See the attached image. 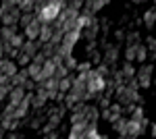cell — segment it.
Returning <instances> with one entry per match:
<instances>
[{
    "instance_id": "6da1fadb",
    "label": "cell",
    "mask_w": 156,
    "mask_h": 139,
    "mask_svg": "<svg viewBox=\"0 0 156 139\" xmlns=\"http://www.w3.org/2000/svg\"><path fill=\"white\" fill-rule=\"evenodd\" d=\"M65 9V2H60V0H52V2H46L44 4V9L37 12V21L42 25H52L56 19H58L60 11Z\"/></svg>"
},
{
    "instance_id": "7a4b0ae2",
    "label": "cell",
    "mask_w": 156,
    "mask_h": 139,
    "mask_svg": "<svg viewBox=\"0 0 156 139\" xmlns=\"http://www.w3.org/2000/svg\"><path fill=\"white\" fill-rule=\"evenodd\" d=\"M152 75H154V67L152 64H148V62H144L140 69L135 71V79H137V83H140V87H150L152 85Z\"/></svg>"
},
{
    "instance_id": "3957f363",
    "label": "cell",
    "mask_w": 156,
    "mask_h": 139,
    "mask_svg": "<svg viewBox=\"0 0 156 139\" xmlns=\"http://www.w3.org/2000/svg\"><path fill=\"white\" fill-rule=\"evenodd\" d=\"M0 75L12 79V77L17 75V62H15V60H9V58H2V60H0Z\"/></svg>"
},
{
    "instance_id": "277c9868",
    "label": "cell",
    "mask_w": 156,
    "mask_h": 139,
    "mask_svg": "<svg viewBox=\"0 0 156 139\" xmlns=\"http://www.w3.org/2000/svg\"><path fill=\"white\" fill-rule=\"evenodd\" d=\"M117 58H119V46H106L104 50V56H102V62L106 64V67H112L115 62H117Z\"/></svg>"
},
{
    "instance_id": "5b68a950",
    "label": "cell",
    "mask_w": 156,
    "mask_h": 139,
    "mask_svg": "<svg viewBox=\"0 0 156 139\" xmlns=\"http://www.w3.org/2000/svg\"><path fill=\"white\" fill-rule=\"evenodd\" d=\"M40 31H42V23L37 21V17H36V21L29 25V27H25V37L29 40V42H36L37 37H40Z\"/></svg>"
},
{
    "instance_id": "8992f818",
    "label": "cell",
    "mask_w": 156,
    "mask_h": 139,
    "mask_svg": "<svg viewBox=\"0 0 156 139\" xmlns=\"http://www.w3.org/2000/svg\"><path fill=\"white\" fill-rule=\"evenodd\" d=\"M25 93H27V92H25L23 87H12V89H11V93H9V100H11L9 104H12V106H19L21 102H23Z\"/></svg>"
},
{
    "instance_id": "52a82bcc",
    "label": "cell",
    "mask_w": 156,
    "mask_h": 139,
    "mask_svg": "<svg viewBox=\"0 0 156 139\" xmlns=\"http://www.w3.org/2000/svg\"><path fill=\"white\" fill-rule=\"evenodd\" d=\"M98 118H100V108L87 106V108H85V123H87V125H96Z\"/></svg>"
},
{
    "instance_id": "ba28073f",
    "label": "cell",
    "mask_w": 156,
    "mask_h": 139,
    "mask_svg": "<svg viewBox=\"0 0 156 139\" xmlns=\"http://www.w3.org/2000/svg\"><path fill=\"white\" fill-rule=\"evenodd\" d=\"M52 33H54V29H52V25H42V31H40V37H37V42L44 46V44H50V40H52Z\"/></svg>"
},
{
    "instance_id": "9c48e42d",
    "label": "cell",
    "mask_w": 156,
    "mask_h": 139,
    "mask_svg": "<svg viewBox=\"0 0 156 139\" xmlns=\"http://www.w3.org/2000/svg\"><path fill=\"white\" fill-rule=\"evenodd\" d=\"M127 123H129V118H125V116H119V118L112 123V129L119 133L121 137H125V135H127Z\"/></svg>"
},
{
    "instance_id": "30bf717a",
    "label": "cell",
    "mask_w": 156,
    "mask_h": 139,
    "mask_svg": "<svg viewBox=\"0 0 156 139\" xmlns=\"http://www.w3.org/2000/svg\"><path fill=\"white\" fill-rule=\"evenodd\" d=\"M142 23H144L148 29L156 27V9H148V11L144 12V17H142Z\"/></svg>"
},
{
    "instance_id": "8fae6325",
    "label": "cell",
    "mask_w": 156,
    "mask_h": 139,
    "mask_svg": "<svg viewBox=\"0 0 156 139\" xmlns=\"http://www.w3.org/2000/svg\"><path fill=\"white\" fill-rule=\"evenodd\" d=\"M15 35H17V27H0V40H2V44H9Z\"/></svg>"
},
{
    "instance_id": "7c38bea8",
    "label": "cell",
    "mask_w": 156,
    "mask_h": 139,
    "mask_svg": "<svg viewBox=\"0 0 156 139\" xmlns=\"http://www.w3.org/2000/svg\"><path fill=\"white\" fill-rule=\"evenodd\" d=\"M135 67H133L131 62H125V64H123V69H121V75H123V81L127 83L129 81V79H135Z\"/></svg>"
},
{
    "instance_id": "4fadbf2b",
    "label": "cell",
    "mask_w": 156,
    "mask_h": 139,
    "mask_svg": "<svg viewBox=\"0 0 156 139\" xmlns=\"http://www.w3.org/2000/svg\"><path fill=\"white\" fill-rule=\"evenodd\" d=\"M0 127L4 131H15L19 127V118H0Z\"/></svg>"
},
{
    "instance_id": "5bb4252c",
    "label": "cell",
    "mask_w": 156,
    "mask_h": 139,
    "mask_svg": "<svg viewBox=\"0 0 156 139\" xmlns=\"http://www.w3.org/2000/svg\"><path fill=\"white\" fill-rule=\"evenodd\" d=\"M36 21V12H25V15H21V19H19V25L21 27H29V25Z\"/></svg>"
},
{
    "instance_id": "9a60e30c",
    "label": "cell",
    "mask_w": 156,
    "mask_h": 139,
    "mask_svg": "<svg viewBox=\"0 0 156 139\" xmlns=\"http://www.w3.org/2000/svg\"><path fill=\"white\" fill-rule=\"evenodd\" d=\"M17 9H19L21 15H25V12H34V2H31V0H21V2H17Z\"/></svg>"
},
{
    "instance_id": "2e32d148",
    "label": "cell",
    "mask_w": 156,
    "mask_h": 139,
    "mask_svg": "<svg viewBox=\"0 0 156 139\" xmlns=\"http://www.w3.org/2000/svg\"><path fill=\"white\" fill-rule=\"evenodd\" d=\"M125 42H127V46H140V33L137 31H129V33H125Z\"/></svg>"
},
{
    "instance_id": "e0dca14e",
    "label": "cell",
    "mask_w": 156,
    "mask_h": 139,
    "mask_svg": "<svg viewBox=\"0 0 156 139\" xmlns=\"http://www.w3.org/2000/svg\"><path fill=\"white\" fill-rule=\"evenodd\" d=\"M146 58H148V48L146 46H135V60L137 62H146Z\"/></svg>"
},
{
    "instance_id": "ac0fdd59",
    "label": "cell",
    "mask_w": 156,
    "mask_h": 139,
    "mask_svg": "<svg viewBox=\"0 0 156 139\" xmlns=\"http://www.w3.org/2000/svg\"><path fill=\"white\" fill-rule=\"evenodd\" d=\"M94 71H96V73L100 75V77H102V79H106V77H110V67H106L104 62H100V64H98V67H96Z\"/></svg>"
},
{
    "instance_id": "d6986e66",
    "label": "cell",
    "mask_w": 156,
    "mask_h": 139,
    "mask_svg": "<svg viewBox=\"0 0 156 139\" xmlns=\"http://www.w3.org/2000/svg\"><path fill=\"white\" fill-rule=\"evenodd\" d=\"M133 60H135V46H127V50H125V62H131L133 64Z\"/></svg>"
},
{
    "instance_id": "ffe728a7",
    "label": "cell",
    "mask_w": 156,
    "mask_h": 139,
    "mask_svg": "<svg viewBox=\"0 0 156 139\" xmlns=\"http://www.w3.org/2000/svg\"><path fill=\"white\" fill-rule=\"evenodd\" d=\"M62 64L67 67V71H71V69H77V60L73 58V54H71V56H67V58H65V60H62Z\"/></svg>"
},
{
    "instance_id": "44dd1931",
    "label": "cell",
    "mask_w": 156,
    "mask_h": 139,
    "mask_svg": "<svg viewBox=\"0 0 156 139\" xmlns=\"http://www.w3.org/2000/svg\"><path fill=\"white\" fill-rule=\"evenodd\" d=\"M11 89H12V85H0V102L9 98V93H11Z\"/></svg>"
},
{
    "instance_id": "7402d4cb",
    "label": "cell",
    "mask_w": 156,
    "mask_h": 139,
    "mask_svg": "<svg viewBox=\"0 0 156 139\" xmlns=\"http://www.w3.org/2000/svg\"><path fill=\"white\" fill-rule=\"evenodd\" d=\"M29 62H31V58L29 56H25V54H21V52H19V54H17V64H29Z\"/></svg>"
},
{
    "instance_id": "603a6c76",
    "label": "cell",
    "mask_w": 156,
    "mask_h": 139,
    "mask_svg": "<svg viewBox=\"0 0 156 139\" xmlns=\"http://www.w3.org/2000/svg\"><path fill=\"white\" fill-rule=\"evenodd\" d=\"M40 125H42V116H36V118H31V125H29V127H31V129H37Z\"/></svg>"
},
{
    "instance_id": "cb8c5ba5",
    "label": "cell",
    "mask_w": 156,
    "mask_h": 139,
    "mask_svg": "<svg viewBox=\"0 0 156 139\" xmlns=\"http://www.w3.org/2000/svg\"><path fill=\"white\" fill-rule=\"evenodd\" d=\"M115 37H117L119 42H123V40H125V33H123V31H115Z\"/></svg>"
},
{
    "instance_id": "d4e9b609",
    "label": "cell",
    "mask_w": 156,
    "mask_h": 139,
    "mask_svg": "<svg viewBox=\"0 0 156 139\" xmlns=\"http://www.w3.org/2000/svg\"><path fill=\"white\" fill-rule=\"evenodd\" d=\"M150 137H152V139H156V123L152 125V129H150Z\"/></svg>"
},
{
    "instance_id": "484cf974",
    "label": "cell",
    "mask_w": 156,
    "mask_h": 139,
    "mask_svg": "<svg viewBox=\"0 0 156 139\" xmlns=\"http://www.w3.org/2000/svg\"><path fill=\"white\" fill-rule=\"evenodd\" d=\"M9 139H23V135H17V133H9Z\"/></svg>"
},
{
    "instance_id": "4316f807",
    "label": "cell",
    "mask_w": 156,
    "mask_h": 139,
    "mask_svg": "<svg viewBox=\"0 0 156 139\" xmlns=\"http://www.w3.org/2000/svg\"><path fill=\"white\" fill-rule=\"evenodd\" d=\"M4 58V48H2V42H0V60Z\"/></svg>"
},
{
    "instance_id": "83f0119b",
    "label": "cell",
    "mask_w": 156,
    "mask_h": 139,
    "mask_svg": "<svg viewBox=\"0 0 156 139\" xmlns=\"http://www.w3.org/2000/svg\"><path fill=\"white\" fill-rule=\"evenodd\" d=\"M2 137H4V129L0 127V139H2Z\"/></svg>"
},
{
    "instance_id": "f1b7e54d",
    "label": "cell",
    "mask_w": 156,
    "mask_h": 139,
    "mask_svg": "<svg viewBox=\"0 0 156 139\" xmlns=\"http://www.w3.org/2000/svg\"><path fill=\"white\" fill-rule=\"evenodd\" d=\"M98 139H108V137L106 135H98Z\"/></svg>"
},
{
    "instance_id": "f546056e",
    "label": "cell",
    "mask_w": 156,
    "mask_h": 139,
    "mask_svg": "<svg viewBox=\"0 0 156 139\" xmlns=\"http://www.w3.org/2000/svg\"><path fill=\"white\" fill-rule=\"evenodd\" d=\"M119 139H127V137H119Z\"/></svg>"
},
{
    "instance_id": "4dcf8cb0",
    "label": "cell",
    "mask_w": 156,
    "mask_h": 139,
    "mask_svg": "<svg viewBox=\"0 0 156 139\" xmlns=\"http://www.w3.org/2000/svg\"><path fill=\"white\" fill-rule=\"evenodd\" d=\"M152 81H156V79H152Z\"/></svg>"
},
{
    "instance_id": "1f68e13d",
    "label": "cell",
    "mask_w": 156,
    "mask_h": 139,
    "mask_svg": "<svg viewBox=\"0 0 156 139\" xmlns=\"http://www.w3.org/2000/svg\"><path fill=\"white\" fill-rule=\"evenodd\" d=\"M150 139H152V137H150Z\"/></svg>"
}]
</instances>
